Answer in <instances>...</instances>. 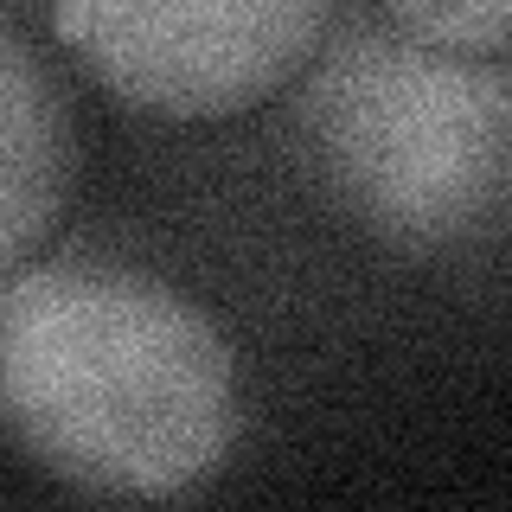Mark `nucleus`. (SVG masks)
I'll use <instances>...</instances> for the list:
<instances>
[{
  "label": "nucleus",
  "instance_id": "4",
  "mask_svg": "<svg viewBox=\"0 0 512 512\" xmlns=\"http://www.w3.org/2000/svg\"><path fill=\"white\" fill-rule=\"evenodd\" d=\"M77 173V122L45 58L0 20V276L58 224Z\"/></svg>",
  "mask_w": 512,
  "mask_h": 512
},
{
  "label": "nucleus",
  "instance_id": "1",
  "mask_svg": "<svg viewBox=\"0 0 512 512\" xmlns=\"http://www.w3.org/2000/svg\"><path fill=\"white\" fill-rule=\"evenodd\" d=\"M0 429L103 500L205 487L244 429L237 352L186 288L103 256L0 276Z\"/></svg>",
  "mask_w": 512,
  "mask_h": 512
},
{
  "label": "nucleus",
  "instance_id": "5",
  "mask_svg": "<svg viewBox=\"0 0 512 512\" xmlns=\"http://www.w3.org/2000/svg\"><path fill=\"white\" fill-rule=\"evenodd\" d=\"M372 13L423 45L480 58H500L512 32V0H372Z\"/></svg>",
  "mask_w": 512,
  "mask_h": 512
},
{
  "label": "nucleus",
  "instance_id": "3",
  "mask_svg": "<svg viewBox=\"0 0 512 512\" xmlns=\"http://www.w3.org/2000/svg\"><path fill=\"white\" fill-rule=\"evenodd\" d=\"M45 13L109 96L167 122L263 103L333 26V0H45Z\"/></svg>",
  "mask_w": 512,
  "mask_h": 512
},
{
  "label": "nucleus",
  "instance_id": "2",
  "mask_svg": "<svg viewBox=\"0 0 512 512\" xmlns=\"http://www.w3.org/2000/svg\"><path fill=\"white\" fill-rule=\"evenodd\" d=\"M295 77V148L333 212L397 250H455L500 231L512 199L506 58L442 52L352 13L320 32Z\"/></svg>",
  "mask_w": 512,
  "mask_h": 512
}]
</instances>
